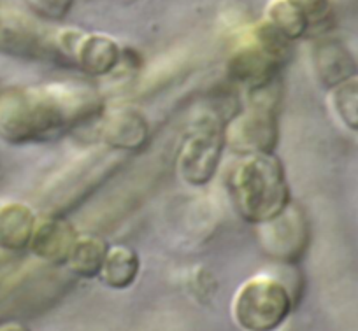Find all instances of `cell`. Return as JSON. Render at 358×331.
<instances>
[{
	"mask_svg": "<svg viewBox=\"0 0 358 331\" xmlns=\"http://www.w3.org/2000/svg\"><path fill=\"white\" fill-rule=\"evenodd\" d=\"M264 18L273 23L290 41L302 39L309 30L308 18L288 0H268Z\"/></svg>",
	"mask_w": 358,
	"mask_h": 331,
	"instance_id": "9a60e30c",
	"label": "cell"
},
{
	"mask_svg": "<svg viewBox=\"0 0 358 331\" xmlns=\"http://www.w3.org/2000/svg\"><path fill=\"white\" fill-rule=\"evenodd\" d=\"M51 46L90 78H106L115 72L125 54L115 37L78 29L60 30L51 41Z\"/></svg>",
	"mask_w": 358,
	"mask_h": 331,
	"instance_id": "8992f818",
	"label": "cell"
},
{
	"mask_svg": "<svg viewBox=\"0 0 358 331\" xmlns=\"http://www.w3.org/2000/svg\"><path fill=\"white\" fill-rule=\"evenodd\" d=\"M37 16L46 20H62L72 8L74 0H25Z\"/></svg>",
	"mask_w": 358,
	"mask_h": 331,
	"instance_id": "ac0fdd59",
	"label": "cell"
},
{
	"mask_svg": "<svg viewBox=\"0 0 358 331\" xmlns=\"http://www.w3.org/2000/svg\"><path fill=\"white\" fill-rule=\"evenodd\" d=\"M225 123L215 112L197 116L179 144L176 168L179 179L194 188H204L216 177L222 165Z\"/></svg>",
	"mask_w": 358,
	"mask_h": 331,
	"instance_id": "5b68a950",
	"label": "cell"
},
{
	"mask_svg": "<svg viewBox=\"0 0 358 331\" xmlns=\"http://www.w3.org/2000/svg\"><path fill=\"white\" fill-rule=\"evenodd\" d=\"M0 331H32L27 324L18 323V321H4L0 323Z\"/></svg>",
	"mask_w": 358,
	"mask_h": 331,
	"instance_id": "ffe728a7",
	"label": "cell"
},
{
	"mask_svg": "<svg viewBox=\"0 0 358 331\" xmlns=\"http://www.w3.org/2000/svg\"><path fill=\"white\" fill-rule=\"evenodd\" d=\"M294 310L292 291L280 279L258 274L237 288L232 317L243 331H278Z\"/></svg>",
	"mask_w": 358,
	"mask_h": 331,
	"instance_id": "277c9868",
	"label": "cell"
},
{
	"mask_svg": "<svg viewBox=\"0 0 358 331\" xmlns=\"http://www.w3.org/2000/svg\"><path fill=\"white\" fill-rule=\"evenodd\" d=\"M278 81L248 91V109L225 125V144L237 156L274 154L280 142Z\"/></svg>",
	"mask_w": 358,
	"mask_h": 331,
	"instance_id": "3957f363",
	"label": "cell"
},
{
	"mask_svg": "<svg viewBox=\"0 0 358 331\" xmlns=\"http://www.w3.org/2000/svg\"><path fill=\"white\" fill-rule=\"evenodd\" d=\"M141 272V258L136 249L125 244L111 246L102 267L101 279L108 288L123 291L134 286Z\"/></svg>",
	"mask_w": 358,
	"mask_h": 331,
	"instance_id": "7c38bea8",
	"label": "cell"
},
{
	"mask_svg": "<svg viewBox=\"0 0 358 331\" xmlns=\"http://www.w3.org/2000/svg\"><path fill=\"white\" fill-rule=\"evenodd\" d=\"M37 216L34 209L22 202L0 205V249L22 253L29 249Z\"/></svg>",
	"mask_w": 358,
	"mask_h": 331,
	"instance_id": "8fae6325",
	"label": "cell"
},
{
	"mask_svg": "<svg viewBox=\"0 0 358 331\" xmlns=\"http://www.w3.org/2000/svg\"><path fill=\"white\" fill-rule=\"evenodd\" d=\"M288 2H292L308 18L309 29L322 23L330 13L329 0H288Z\"/></svg>",
	"mask_w": 358,
	"mask_h": 331,
	"instance_id": "d6986e66",
	"label": "cell"
},
{
	"mask_svg": "<svg viewBox=\"0 0 358 331\" xmlns=\"http://www.w3.org/2000/svg\"><path fill=\"white\" fill-rule=\"evenodd\" d=\"M234 210L248 225L262 226L292 205L287 170L278 154L239 156L227 179Z\"/></svg>",
	"mask_w": 358,
	"mask_h": 331,
	"instance_id": "7a4b0ae2",
	"label": "cell"
},
{
	"mask_svg": "<svg viewBox=\"0 0 358 331\" xmlns=\"http://www.w3.org/2000/svg\"><path fill=\"white\" fill-rule=\"evenodd\" d=\"M281 64L268 57L253 41L239 44L230 53L227 61V72L236 84L244 86L246 91L262 88L278 81V71Z\"/></svg>",
	"mask_w": 358,
	"mask_h": 331,
	"instance_id": "30bf717a",
	"label": "cell"
},
{
	"mask_svg": "<svg viewBox=\"0 0 358 331\" xmlns=\"http://www.w3.org/2000/svg\"><path fill=\"white\" fill-rule=\"evenodd\" d=\"M109 247L111 246L99 235L92 233L78 235L69 254L67 267L71 268L72 274L81 279H97L104 267Z\"/></svg>",
	"mask_w": 358,
	"mask_h": 331,
	"instance_id": "4fadbf2b",
	"label": "cell"
},
{
	"mask_svg": "<svg viewBox=\"0 0 358 331\" xmlns=\"http://www.w3.org/2000/svg\"><path fill=\"white\" fill-rule=\"evenodd\" d=\"M250 41H253L264 53L283 65L292 53V43L285 34H281L273 23L267 20H260L250 29Z\"/></svg>",
	"mask_w": 358,
	"mask_h": 331,
	"instance_id": "2e32d148",
	"label": "cell"
},
{
	"mask_svg": "<svg viewBox=\"0 0 358 331\" xmlns=\"http://www.w3.org/2000/svg\"><path fill=\"white\" fill-rule=\"evenodd\" d=\"M151 126L143 110L123 105L101 116L99 139L111 151L139 153L150 142Z\"/></svg>",
	"mask_w": 358,
	"mask_h": 331,
	"instance_id": "52a82bcc",
	"label": "cell"
},
{
	"mask_svg": "<svg viewBox=\"0 0 358 331\" xmlns=\"http://www.w3.org/2000/svg\"><path fill=\"white\" fill-rule=\"evenodd\" d=\"M332 105L344 125L358 130V82L346 79L341 84L334 86Z\"/></svg>",
	"mask_w": 358,
	"mask_h": 331,
	"instance_id": "e0dca14e",
	"label": "cell"
},
{
	"mask_svg": "<svg viewBox=\"0 0 358 331\" xmlns=\"http://www.w3.org/2000/svg\"><path fill=\"white\" fill-rule=\"evenodd\" d=\"M79 233L71 221L60 216L37 217L36 228L30 239L29 251L36 258L53 267L67 265L69 254Z\"/></svg>",
	"mask_w": 358,
	"mask_h": 331,
	"instance_id": "ba28073f",
	"label": "cell"
},
{
	"mask_svg": "<svg viewBox=\"0 0 358 331\" xmlns=\"http://www.w3.org/2000/svg\"><path fill=\"white\" fill-rule=\"evenodd\" d=\"M260 228L264 230L262 240H264L265 251L276 260L294 263L304 254L306 242H308L304 221L299 210L292 205L281 216L268 221Z\"/></svg>",
	"mask_w": 358,
	"mask_h": 331,
	"instance_id": "9c48e42d",
	"label": "cell"
},
{
	"mask_svg": "<svg viewBox=\"0 0 358 331\" xmlns=\"http://www.w3.org/2000/svg\"><path fill=\"white\" fill-rule=\"evenodd\" d=\"M313 67L325 86H337L350 75V58L334 43H318L313 50Z\"/></svg>",
	"mask_w": 358,
	"mask_h": 331,
	"instance_id": "5bb4252c",
	"label": "cell"
},
{
	"mask_svg": "<svg viewBox=\"0 0 358 331\" xmlns=\"http://www.w3.org/2000/svg\"><path fill=\"white\" fill-rule=\"evenodd\" d=\"M101 110V95L88 82L16 86L0 93V139L16 146L48 142Z\"/></svg>",
	"mask_w": 358,
	"mask_h": 331,
	"instance_id": "6da1fadb",
	"label": "cell"
}]
</instances>
